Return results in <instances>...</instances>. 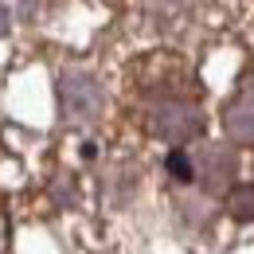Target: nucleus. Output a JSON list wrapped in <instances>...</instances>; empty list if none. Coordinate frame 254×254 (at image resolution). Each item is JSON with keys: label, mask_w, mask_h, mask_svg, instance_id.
<instances>
[{"label": "nucleus", "mask_w": 254, "mask_h": 254, "mask_svg": "<svg viewBox=\"0 0 254 254\" xmlns=\"http://www.w3.org/2000/svg\"><path fill=\"white\" fill-rule=\"evenodd\" d=\"M149 133L168 141V145H184V141H195L203 133V114L191 106V102H180V98H168V102H157L149 110Z\"/></svg>", "instance_id": "obj_1"}, {"label": "nucleus", "mask_w": 254, "mask_h": 254, "mask_svg": "<svg viewBox=\"0 0 254 254\" xmlns=\"http://www.w3.org/2000/svg\"><path fill=\"white\" fill-rule=\"evenodd\" d=\"M102 86H98V78L90 74H82V70H66L63 78H59V110H63L66 122H74V126H90L98 114H102Z\"/></svg>", "instance_id": "obj_2"}, {"label": "nucleus", "mask_w": 254, "mask_h": 254, "mask_svg": "<svg viewBox=\"0 0 254 254\" xmlns=\"http://www.w3.org/2000/svg\"><path fill=\"white\" fill-rule=\"evenodd\" d=\"M235 153L227 149V145H207L199 160H195V180L203 184V191H211V195H219V191L231 188V176H235Z\"/></svg>", "instance_id": "obj_3"}, {"label": "nucleus", "mask_w": 254, "mask_h": 254, "mask_svg": "<svg viewBox=\"0 0 254 254\" xmlns=\"http://www.w3.org/2000/svg\"><path fill=\"white\" fill-rule=\"evenodd\" d=\"M223 129H227V137H231L235 145L254 149V86L239 90V94L223 106Z\"/></svg>", "instance_id": "obj_4"}, {"label": "nucleus", "mask_w": 254, "mask_h": 254, "mask_svg": "<svg viewBox=\"0 0 254 254\" xmlns=\"http://www.w3.org/2000/svg\"><path fill=\"white\" fill-rule=\"evenodd\" d=\"M227 215L239 223H254V184L227 188Z\"/></svg>", "instance_id": "obj_5"}, {"label": "nucleus", "mask_w": 254, "mask_h": 254, "mask_svg": "<svg viewBox=\"0 0 254 254\" xmlns=\"http://www.w3.org/2000/svg\"><path fill=\"white\" fill-rule=\"evenodd\" d=\"M164 168H168L172 180H180V184H191V180H195V160H191L184 149H172L168 160H164Z\"/></svg>", "instance_id": "obj_6"}, {"label": "nucleus", "mask_w": 254, "mask_h": 254, "mask_svg": "<svg viewBox=\"0 0 254 254\" xmlns=\"http://www.w3.org/2000/svg\"><path fill=\"white\" fill-rule=\"evenodd\" d=\"M4 35H8V12L0 8V39H4Z\"/></svg>", "instance_id": "obj_7"}]
</instances>
